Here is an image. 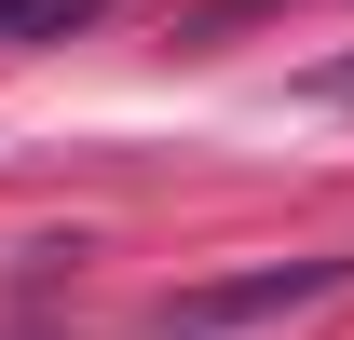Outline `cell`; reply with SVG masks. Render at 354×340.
I'll return each mask as SVG.
<instances>
[{
	"label": "cell",
	"instance_id": "obj_2",
	"mask_svg": "<svg viewBox=\"0 0 354 340\" xmlns=\"http://www.w3.org/2000/svg\"><path fill=\"white\" fill-rule=\"evenodd\" d=\"M109 0H0V55L14 41H68V28H95Z\"/></svg>",
	"mask_w": 354,
	"mask_h": 340
},
{
	"label": "cell",
	"instance_id": "obj_1",
	"mask_svg": "<svg viewBox=\"0 0 354 340\" xmlns=\"http://www.w3.org/2000/svg\"><path fill=\"white\" fill-rule=\"evenodd\" d=\"M341 286H354V258H272V272H232V286L150 299V340H232V327H272V313H313Z\"/></svg>",
	"mask_w": 354,
	"mask_h": 340
}]
</instances>
